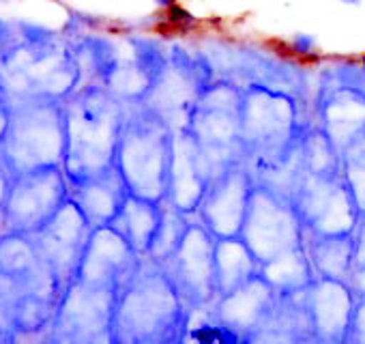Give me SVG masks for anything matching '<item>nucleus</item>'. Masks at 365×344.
Instances as JSON below:
<instances>
[{
  "label": "nucleus",
  "mask_w": 365,
  "mask_h": 344,
  "mask_svg": "<svg viewBox=\"0 0 365 344\" xmlns=\"http://www.w3.org/2000/svg\"><path fill=\"white\" fill-rule=\"evenodd\" d=\"M190 323L192 312L163 265L142 258L118 290L112 344H180Z\"/></svg>",
  "instance_id": "f257e3e1"
},
{
  "label": "nucleus",
  "mask_w": 365,
  "mask_h": 344,
  "mask_svg": "<svg viewBox=\"0 0 365 344\" xmlns=\"http://www.w3.org/2000/svg\"><path fill=\"white\" fill-rule=\"evenodd\" d=\"M65 108V161L63 170L71 183L116 166V151L127 103L106 86H78L63 99Z\"/></svg>",
  "instance_id": "f03ea898"
},
{
  "label": "nucleus",
  "mask_w": 365,
  "mask_h": 344,
  "mask_svg": "<svg viewBox=\"0 0 365 344\" xmlns=\"http://www.w3.org/2000/svg\"><path fill=\"white\" fill-rule=\"evenodd\" d=\"M0 84L11 101L69 97L80 86L73 46L43 26L20 24V39L0 52Z\"/></svg>",
  "instance_id": "7ed1b4c3"
},
{
  "label": "nucleus",
  "mask_w": 365,
  "mask_h": 344,
  "mask_svg": "<svg viewBox=\"0 0 365 344\" xmlns=\"http://www.w3.org/2000/svg\"><path fill=\"white\" fill-rule=\"evenodd\" d=\"M305 125L299 99L292 93L264 84L243 86V163L254 172V177L271 172L294 157Z\"/></svg>",
  "instance_id": "20e7f679"
},
{
  "label": "nucleus",
  "mask_w": 365,
  "mask_h": 344,
  "mask_svg": "<svg viewBox=\"0 0 365 344\" xmlns=\"http://www.w3.org/2000/svg\"><path fill=\"white\" fill-rule=\"evenodd\" d=\"M174 129L140 103H127L120 129L116 168L129 192L163 203L170 190Z\"/></svg>",
  "instance_id": "39448f33"
},
{
  "label": "nucleus",
  "mask_w": 365,
  "mask_h": 344,
  "mask_svg": "<svg viewBox=\"0 0 365 344\" xmlns=\"http://www.w3.org/2000/svg\"><path fill=\"white\" fill-rule=\"evenodd\" d=\"M14 175L63 166L65 161V108L63 99L11 101V121L0 146Z\"/></svg>",
  "instance_id": "423d86ee"
},
{
  "label": "nucleus",
  "mask_w": 365,
  "mask_h": 344,
  "mask_svg": "<svg viewBox=\"0 0 365 344\" xmlns=\"http://www.w3.org/2000/svg\"><path fill=\"white\" fill-rule=\"evenodd\" d=\"M241 103L243 88L230 80L215 78L190 114L187 129L207 155L213 177L235 163H243Z\"/></svg>",
  "instance_id": "0eeeda50"
},
{
  "label": "nucleus",
  "mask_w": 365,
  "mask_h": 344,
  "mask_svg": "<svg viewBox=\"0 0 365 344\" xmlns=\"http://www.w3.org/2000/svg\"><path fill=\"white\" fill-rule=\"evenodd\" d=\"M213 80L215 71L202 52H190L174 44L168 48V59L148 93L138 103L178 131L187 127L196 101Z\"/></svg>",
  "instance_id": "6e6552de"
},
{
  "label": "nucleus",
  "mask_w": 365,
  "mask_h": 344,
  "mask_svg": "<svg viewBox=\"0 0 365 344\" xmlns=\"http://www.w3.org/2000/svg\"><path fill=\"white\" fill-rule=\"evenodd\" d=\"M118 290L120 288L93 286L82 280H73L58 301L46 338L50 342L69 344H112Z\"/></svg>",
  "instance_id": "1a4fd4ad"
},
{
  "label": "nucleus",
  "mask_w": 365,
  "mask_h": 344,
  "mask_svg": "<svg viewBox=\"0 0 365 344\" xmlns=\"http://www.w3.org/2000/svg\"><path fill=\"white\" fill-rule=\"evenodd\" d=\"M241 237L262 265L305 246V226L292 201L256 181Z\"/></svg>",
  "instance_id": "9d476101"
},
{
  "label": "nucleus",
  "mask_w": 365,
  "mask_h": 344,
  "mask_svg": "<svg viewBox=\"0 0 365 344\" xmlns=\"http://www.w3.org/2000/svg\"><path fill=\"white\" fill-rule=\"evenodd\" d=\"M69 198V179L63 166L35 168L16 175L3 218V231L35 235Z\"/></svg>",
  "instance_id": "9b49d317"
},
{
  "label": "nucleus",
  "mask_w": 365,
  "mask_h": 344,
  "mask_svg": "<svg viewBox=\"0 0 365 344\" xmlns=\"http://www.w3.org/2000/svg\"><path fill=\"white\" fill-rule=\"evenodd\" d=\"M163 269L172 278L192 316L209 310L220 297L215 278V237L196 216L178 250L163 263Z\"/></svg>",
  "instance_id": "f8f14e48"
},
{
  "label": "nucleus",
  "mask_w": 365,
  "mask_h": 344,
  "mask_svg": "<svg viewBox=\"0 0 365 344\" xmlns=\"http://www.w3.org/2000/svg\"><path fill=\"white\" fill-rule=\"evenodd\" d=\"M292 203L297 205L303 226L309 233L348 235L354 231L359 207L341 172L337 175H312V172L303 170Z\"/></svg>",
  "instance_id": "ddd939ff"
},
{
  "label": "nucleus",
  "mask_w": 365,
  "mask_h": 344,
  "mask_svg": "<svg viewBox=\"0 0 365 344\" xmlns=\"http://www.w3.org/2000/svg\"><path fill=\"white\" fill-rule=\"evenodd\" d=\"M254 188L256 177L245 163L226 168L213 177L205 198L198 205L196 218L215 239L241 235Z\"/></svg>",
  "instance_id": "4468645a"
},
{
  "label": "nucleus",
  "mask_w": 365,
  "mask_h": 344,
  "mask_svg": "<svg viewBox=\"0 0 365 344\" xmlns=\"http://www.w3.org/2000/svg\"><path fill=\"white\" fill-rule=\"evenodd\" d=\"M91 233V222L86 220L78 203L69 196L67 203L56 211V216L39 233L33 235L41 258L58 278L63 293L78 275V267Z\"/></svg>",
  "instance_id": "2eb2a0df"
},
{
  "label": "nucleus",
  "mask_w": 365,
  "mask_h": 344,
  "mask_svg": "<svg viewBox=\"0 0 365 344\" xmlns=\"http://www.w3.org/2000/svg\"><path fill=\"white\" fill-rule=\"evenodd\" d=\"M140 263L142 256L114 226H97L88 237L76 280L93 286L120 288Z\"/></svg>",
  "instance_id": "dca6fc26"
},
{
  "label": "nucleus",
  "mask_w": 365,
  "mask_h": 344,
  "mask_svg": "<svg viewBox=\"0 0 365 344\" xmlns=\"http://www.w3.org/2000/svg\"><path fill=\"white\" fill-rule=\"evenodd\" d=\"M305 305L314 342L346 344L356 305V297L348 282L316 275L314 282L305 288Z\"/></svg>",
  "instance_id": "f3484780"
},
{
  "label": "nucleus",
  "mask_w": 365,
  "mask_h": 344,
  "mask_svg": "<svg viewBox=\"0 0 365 344\" xmlns=\"http://www.w3.org/2000/svg\"><path fill=\"white\" fill-rule=\"evenodd\" d=\"M213 181V172L194 133L182 127L174 131V155L170 170L168 203L178 211L196 216L200 201L205 198Z\"/></svg>",
  "instance_id": "a211bd4d"
},
{
  "label": "nucleus",
  "mask_w": 365,
  "mask_h": 344,
  "mask_svg": "<svg viewBox=\"0 0 365 344\" xmlns=\"http://www.w3.org/2000/svg\"><path fill=\"white\" fill-rule=\"evenodd\" d=\"M127 46L131 50L129 56L125 59L118 54L103 86L123 103H138L161 71L168 59V48L150 37H127Z\"/></svg>",
  "instance_id": "6ab92c4d"
},
{
  "label": "nucleus",
  "mask_w": 365,
  "mask_h": 344,
  "mask_svg": "<svg viewBox=\"0 0 365 344\" xmlns=\"http://www.w3.org/2000/svg\"><path fill=\"white\" fill-rule=\"evenodd\" d=\"M277 297L279 293L258 271L254 278H250L235 290L220 295L209 308V314L222 325L241 333L245 342H250V338L264 325V320L275 310Z\"/></svg>",
  "instance_id": "aec40b11"
},
{
  "label": "nucleus",
  "mask_w": 365,
  "mask_h": 344,
  "mask_svg": "<svg viewBox=\"0 0 365 344\" xmlns=\"http://www.w3.org/2000/svg\"><path fill=\"white\" fill-rule=\"evenodd\" d=\"M316 114L318 125L341 153V148L365 131V86L339 80L324 82L318 93Z\"/></svg>",
  "instance_id": "412c9836"
},
{
  "label": "nucleus",
  "mask_w": 365,
  "mask_h": 344,
  "mask_svg": "<svg viewBox=\"0 0 365 344\" xmlns=\"http://www.w3.org/2000/svg\"><path fill=\"white\" fill-rule=\"evenodd\" d=\"M129 194L131 192L116 166L101 172V175L69 186V196L78 203L93 228L110 226L120 213Z\"/></svg>",
  "instance_id": "4be33fe9"
},
{
  "label": "nucleus",
  "mask_w": 365,
  "mask_h": 344,
  "mask_svg": "<svg viewBox=\"0 0 365 344\" xmlns=\"http://www.w3.org/2000/svg\"><path fill=\"white\" fill-rule=\"evenodd\" d=\"M314 340L312 323L305 305V290L279 295L277 305L250 342H301Z\"/></svg>",
  "instance_id": "5701e85b"
},
{
  "label": "nucleus",
  "mask_w": 365,
  "mask_h": 344,
  "mask_svg": "<svg viewBox=\"0 0 365 344\" xmlns=\"http://www.w3.org/2000/svg\"><path fill=\"white\" fill-rule=\"evenodd\" d=\"M46 271H50V267L41 258L33 235L16 231L0 233V275L26 286Z\"/></svg>",
  "instance_id": "b1692460"
},
{
  "label": "nucleus",
  "mask_w": 365,
  "mask_h": 344,
  "mask_svg": "<svg viewBox=\"0 0 365 344\" xmlns=\"http://www.w3.org/2000/svg\"><path fill=\"white\" fill-rule=\"evenodd\" d=\"M305 250L318 278L348 280L354 267V241L348 235H318L305 231Z\"/></svg>",
  "instance_id": "393cba45"
},
{
  "label": "nucleus",
  "mask_w": 365,
  "mask_h": 344,
  "mask_svg": "<svg viewBox=\"0 0 365 344\" xmlns=\"http://www.w3.org/2000/svg\"><path fill=\"white\" fill-rule=\"evenodd\" d=\"M161 207H163V203L129 194V198L125 201L120 213L116 216V220L110 226H114L131 243V248L142 258H146V254L150 250V243L155 239V233L159 228Z\"/></svg>",
  "instance_id": "a878e982"
},
{
  "label": "nucleus",
  "mask_w": 365,
  "mask_h": 344,
  "mask_svg": "<svg viewBox=\"0 0 365 344\" xmlns=\"http://www.w3.org/2000/svg\"><path fill=\"white\" fill-rule=\"evenodd\" d=\"M260 271V260L254 256L241 235L215 239V278L217 295H226L254 278Z\"/></svg>",
  "instance_id": "bb28decb"
},
{
  "label": "nucleus",
  "mask_w": 365,
  "mask_h": 344,
  "mask_svg": "<svg viewBox=\"0 0 365 344\" xmlns=\"http://www.w3.org/2000/svg\"><path fill=\"white\" fill-rule=\"evenodd\" d=\"M260 273L279 295L301 293L316 278V271L312 267L305 246L284 252L269 263H262Z\"/></svg>",
  "instance_id": "cd10ccee"
},
{
  "label": "nucleus",
  "mask_w": 365,
  "mask_h": 344,
  "mask_svg": "<svg viewBox=\"0 0 365 344\" xmlns=\"http://www.w3.org/2000/svg\"><path fill=\"white\" fill-rule=\"evenodd\" d=\"M299 157L305 172L312 175H337L341 172L339 148L331 142L318 123H307L299 144Z\"/></svg>",
  "instance_id": "c85d7f7f"
},
{
  "label": "nucleus",
  "mask_w": 365,
  "mask_h": 344,
  "mask_svg": "<svg viewBox=\"0 0 365 344\" xmlns=\"http://www.w3.org/2000/svg\"><path fill=\"white\" fill-rule=\"evenodd\" d=\"M194 216H187L178 211L172 203L163 201L161 207V220H159V228L155 233V239L150 243V250L146 254V258L163 265L180 246V241L185 239L190 226H192Z\"/></svg>",
  "instance_id": "c756f323"
},
{
  "label": "nucleus",
  "mask_w": 365,
  "mask_h": 344,
  "mask_svg": "<svg viewBox=\"0 0 365 344\" xmlns=\"http://www.w3.org/2000/svg\"><path fill=\"white\" fill-rule=\"evenodd\" d=\"M341 177L352 192L359 211H365V131L341 148Z\"/></svg>",
  "instance_id": "7c9ffc66"
},
{
  "label": "nucleus",
  "mask_w": 365,
  "mask_h": 344,
  "mask_svg": "<svg viewBox=\"0 0 365 344\" xmlns=\"http://www.w3.org/2000/svg\"><path fill=\"white\" fill-rule=\"evenodd\" d=\"M20 295L22 286L16 280L0 275V342H16L20 338L14 323L16 303Z\"/></svg>",
  "instance_id": "2f4dec72"
},
{
  "label": "nucleus",
  "mask_w": 365,
  "mask_h": 344,
  "mask_svg": "<svg viewBox=\"0 0 365 344\" xmlns=\"http://www.w3.org/2000/svg\"><path fill=\"white\" fill-rule=\"evenodd\" d=\"M346 344H365V299H356Z\"/></svg>",
  "instance_id": "473e14b6"
},
{
  "label": "nucleus",
  "mask_w": 365,
  "mask_h": 344,
  "mask_svg": "<svg viewBox=\"0 0 365 344\" xmlns=\"http://www.w3.org/2000/svg\"><path fill=\"white\" fill-rule=\"evenodd\" d=\"M14 179H16L14 170H11V166L7 163L3 151H0V218H3V211H5L9 192H11V186H14Z\"/></svg>",
  "instance_id": "72a5a7b5"
},
{
  "label": "nucleus",
  "mask_w": 365,
  "mask_h": 344,
  "mask_svg": "<svg viewBox=\"0 0 365 344\" xmlns=\"http://www.w3.org/2000/svg\"><path fill=\"white\" fill-rule=\"evenodd\" d=\"M352 241H354V267H365V211H359L352 231Z\"/></svg>",
  "instance_id": "f704fd0d"
},
{
  "label": "nucleus",
  "mask_w": 365,
  "mask_h": 344,
  "mask_svg": "<svg viewBox=\"0 0 365 344\" xmlns=\"http://www.w3.org/2000/svg\"><path fill=\"white\" fill-rule=\"evenodd\" d=\"M165 18H168V22H170V24L178 26L180 31H187V29L196 26V18H194L185 7H180L178 3H176V5H172L170 9H165Z\"/></svg>",
  "instance_id": "c9c22d12"
},
{
  "label": "nucleus",
  "mask_w": 365,
  "mask_h": 344,
  "mask_svg": "<svg viewBox=\"0 0 365 344\" xmlns=\"http://www.w3.org/2000/svg\"><path fill=\"white\" fill-rule=\"evenodd\" d=\"M9 121H11V99H9L7 91L3 88V84H0V146L5 142Z\"/></svg>",
  "instance_id": "e433bc0d"
},
{
  "label": "nucleus",
  "mask_w": 365,
  "mask_h": 344,
  "mask_svg": "<svg viewBox=\"0 0 365 344\" xmlns=\"http://www.w3.org/2000/svg\"><path fill=\"white\" fill-rule=\"evenodd\" d=\"M290 50L299 56H307L316 50V39L312 35H305V33H299L292 37L290 41Z\"/></svg>",
  "instance_id": "4c0bfd02"
},
{
  "label": "nucleus",
  "mask_w": 365,
  "mask_h": 344,
  "mask_svg": "<svg viewBox=\"0 0 365 344\" xmlns=\"http://www.w3.org/2000/svg\"><path fill=\"white\" fill-rule=\"evenodd\" d=\"M346 282L352 288L356 299H365V267H352Z\"/></svg>",
  "instance_id": "58836bf2"
},
{
  "label": "nucleus",
  "mask_w": 365,
  "mask_h": 344,
  "mask_svg": "<svg viewBox=\"0 0 365 344\" xmlns=\"http://www.w3.org/2000/svg\"><path fill=\"white\" fill-rule=\"evenodd\" d=\"M176 3H178V0H153V5H155V7H159V9H163V11H165V9H170V7H172V5H176Z\"/></svg>",
  "instance_id": "ea45409f"
},
{
  "label": "nucleus",
  "mask_w": 365,
  "mask_h": 344,
  "mask_svg": "<svg viewBox=\"0 0 365 344\" xmlns=\"http://www.w3.org/2000/svg\"><path fill=\"white\" fill-rule=\"evenodd\" d=\"M341 3H348V5H359L361 0H341Z\"/></svg>",
  "instance_id": "a19ab883"
}]
</instances>
